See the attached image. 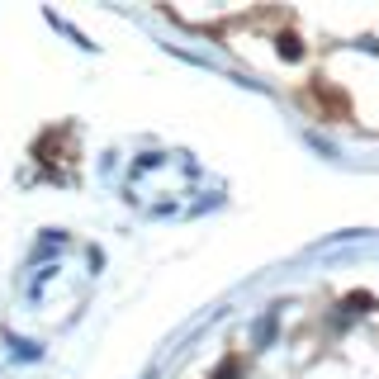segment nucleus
<instances>
[{
	"mask_svg": "<svg viewBox=\"0 0 379 379\" xmlns=\"http://www.w3.org/2000/svg\"><path fill=\"white\" fill-rule=\"evenodd\" d=\"M275 47H280V57H289V62H299V57H303V43L294 38V33H280V38H275Z\"/></svg>",
	"mask_w": 379,
	"mask_h": 379,
	"instance_id": "f257e3e1",
	"label": "nucleus"
}]
</instances>
